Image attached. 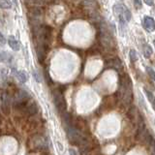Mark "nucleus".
<instances>
[{
  "instance_id": "obj_1",
  "label": "nucleus",
  "mask_w": 155,
  "mask_h": 155,
  "mask_svg": "<svg viewBox=\"0 0 155 155\" xmlns=\"http://www.w3.org/2000/svg\"><path fill=\"white\" fill-rule=\"evenodd\" d=\"M118 97L124 105H130L133 99L132 81L128 75L124 74L120 78V84L118 88Z\"/></svg>"
},
{
  "instance_id": "obj_2",
  "label": "nucleus",
  "mask_w": 155,
  "mask_h": 155,
  "mask_svg": "<svg viewBox=\"0 0 155 155\" xmlns=\"http://www.w3.org/2000/svg\"><path fill=\"white\" fill-rule=\"evenodd\" d=\"M53 100H54V105L59 113H63V111L66 110V100L60 90H55L53 92Z\"/></svg>"
},
{
  "instance_id": "obj_3",
  "label": "nucleus",
  "mask_w": 155,
  "mask_h": 155,
  "mask_svg": "<svg viewBox=\"0 0 155 155\" xmlns=\"http://www.w3.org/2000/svg\"><path fill=\"white\" fill-rule=\"evenodd\" d=\"M30 100V97H29V94L27 93L26 91L24 90H19L18 93L15 96V107L16 108H23L25 104L27 103V101Z\"/></svg>"
},
{
  "instance_id": "obj_4",
  "label": "nucleus",
  "mask_w": 155,
  "mask_h": 155,
  "mask_svg": "<svg viewBox=\"0 0 155 155\" xmlns=\"http://www.w3.org/2000/svg\"><path fill=\"white\" fill-rule=\"evenodd\" d=\"M100 41L102 45L107 48H111L114 47L113 37H111L110 32L107 29H104L103 27H101V31H100Z\"/></svg>"
},
{
  "instance_id": "obj_5",
  "label": "nucleus",
  "mask_w": 155,
  "mask_h": 155,
  "mask_svg": "<svg viewBox=\"0 0 155 155\" xmlns=\"http://www.w3.org/2000/svg\"><path fill=\"white\" fill-rule=\"evenodd\" d=\"M0 106H1V110L5 115L10 114V110H11V104H10V98L7 92H2L0 96Z\"/></svg>"
},
{
  "instance_id": "obj_6",
  "label": "nucleus",
  "mask_w": 155,
  "mask_h": 155,
  "mask_svg": "<svg viewBox=\"0 0 155 155\" xmlns=\"http://www.w3.org/2000/svg\"><path fill=\"white\" fill-rule=\"evenodd\" d=\"M128 116H129L130 120L136 125H139L142 121H143L142 115H140L139 113V110L136 108V107H132V108L129 110Z\"/></svg>"
},
{
  "instance_id": "obj_7",
  "label": "nucleus",
  "mask_w": 155,
  "mask_h": 155,
  "mask_svg": "<svg viewBox=\"0 0 155 155\" xmlns=\"http://www.w3.org/2000/svg\"><path fill=\"white\" fill-rule=\"evenodd\" d=\"M143 26L148 32H153L155 30V21L151 17H144L143 19Z\"/></svg>"
},
{
  "instance_id": "obj_8",
  "label": "nucleus",
  "mask_w": 155,
  "mask_h": 155,
  "mask_svg": "<svg viewBox=\"0 0 155 155\" xmlns=\"http://www.w3.org/2000/svg\"><path fill=\"white\" fill-rule=\"evenodd\" d=\"M23 109L25 110V111L28 114H35L38 110V106L36 104L35 101H32V100H29L27 101V103L25 104V106L23 107Z\"/></svg>"
},
{
  "instance_id": "obj_9",
  "label": "nucleus",
  "mask_w": 155,
  "mask_h": 155,
  "mask_svg": "<svg viewBox=\"0 0 155 155\" xmlns=\"http://www.w3.org/2000/svg\"><path fill=\"white\" fill-rule=\"evenodd\" d=\"M147 132V128H145V123L143 121H142L139 125H138V130H137V134H136V140H139V142H142V140L143 138V136Z\"/></svg>"
},
{
  "instance_id": "obj_10",
  "label": "nucleus",
  "mask_w": 155,
  "mask_h": 155,
  "mask_svg": "<svg viewBox=\"0 0 155 155\" xmlns=\"http://www.w3.org/2000/svg\"><path fill=\"white\" fill-rule=\"evenodd\" d=\"M8 44L10 48H12L13 51H19V48H21V45H19V43L16 40V38L14 36H10L9 39H8Z\"/></svg>"
},
{
  "instance_id": "obj_11",
  "label": "nucleus",
  "mask_w": 155,
  "mask_h": 155,
  "mask_svg": "<svg viewBox=\"0 0 155 155\" xmlns=\"http://www.w3.org/2000/svg\"><path fill=\"white\" fill-rule=\"evenodd\" d=\"M108 63L110 68H114V69L117 71H119L121 68H122V62H121L118 58H113V59L109 60Z\"/></svg>"
},
{
  "instance_id": "obj_12",
  "label": "nucleus",
  "mask_w": 155,
  "mask_h": 155,
  "mask_svg": "<svg viewBox=\"0 0 155 155\" xmlns=\"http://www.w3.org/2000/svg\"><path fill=\"white\" fill-rule=\"evenodd\" d=\"M16 77L19 81L22 82V84L27 81V80H28V74L25 71H18L16 73Z\"/></svg>"
},
{
  "instance_id": "obj_13",
  "label": "nucleus",
  "mask_w": 155,
  "mask_h": 155,
  "mask_svg": "<svg viewBox=\"0 0 155 155\" xmlns=\"http://www.w3.org/2000/svg\"><path fill=\"white\" fill-rule=\"evenodd\" d=\"M152 54V48L151 47H150L149 45H147V44H145V45L143 46V55L145 58H149L150 56H151Z\"/></svg>"
},
{
  "instance_id": "obj_14",
  "label": "nucleus",
  "mask_w": 155,
  "mask_h": 155,
  "mask_svg": "<svg viewBox=\"0 0 155 155\" xmlns=\"http://www.w3.org/2000/svg\"><path fill=\"white\" fill-rule=\"evenodd\" d=\"M11 59V55L7 53L6 51L0 52V62H8Z\"/></svg>"
},
{
  "instance_id": "obj_15",
  "label": "nucleus",
  "mask_w": 155,
  "mask_h": 155,
  "mask_svg": "<svg viewBox=\"0 0 155 155\" xmlns=\"http://www.w3.org/2000/svg\"><path fill=\"white\" fill-rule=\"evenodd\" d=\"M12 7L11 2H9L8 0H0V8L2 9H10Z\"/></svg>"
},
{
  "instance_id": "obj_16",
  "label": "nucleus",
  "mask_w": 155,
  "mask_h": 155,
  "mask_svg": "<svg viewBox=\"0 0 155 155\" xmlns=\"http://www.w3.org/2000/svg\"><path fill=\"white\" fill-rule=\"evenodd\" d=\"M129 57H130V60L132 62L137 61L138 60V54H137V52H136V51L131 50L129 51Z\"/></svg>"
},
{
  "instance_id": "obj_17",
  "label": "nucleus",
  "mask_w": 155,
  "mask_h": 155,
  "mask_svg": "<svg viewBox=\"0 0 155 155\" xmlns=\"http://www.w3.org/2000/svg\"><path fill=\"white\" fill-rule=\"evenodd\" d=\"M147 74L149 75V77L151 78L153 81H155V71L152 69V68L147 67Z\"/></svg>"
},
{
  "instance_id": "obj_18",
  "label": "nucleus",
  "mask_w": 155,
  "mask_h": 155,
  "mask_svg": "<svg viewBox=\"0 0 155 155\" xmlns=\"http://www.w3.org/2000/svg\"><path fill=\"white\" fill-rule=\"evenodd\" d=\"M144 92H145V94H147V98H148V100H149V102L151 103L152 102V100L155 98V97L153 96V94L151 93L150 91H148L147 89H144Z\"/></svg>"
},
{
  "instance_id": "obj_19",
  "label": "nucleus",
  "mask_w": 155,
  "mask_h": 155,
  "mask_svg": "<svg viewBox=\"0 0 155 155\" xmlns=\"http://www.w3.org/2000/svg\"><path fill=\"white\" fill-rule=\"evenodd\" d=\"M150 154L155 155V140H152V142L150 143Z\"/></svg>"
},
{
  "instance_id": "obj_20",
  "label": "nucleus",
  "mask_w": 155,
  "mask_h": 155,
  "mask_svg": "<svg viewBox=\"0 0 155 155\" xmlns=\"http://www.w3.org/2000/svg\"><path fill=\"white\" fill-rule=\"evenodd\" d=\"M7 76V70L5 68H0V79H5Z\"/></svg>"
},
{
  "instance_id": "obj_21",
  "label": "nucleus",
  "mask_w": 155,
  "mask_h": 155,
  "mask_svg": "<svg viewBox=\"0 0 155 155\" xmlns=\"http://www.w3.org/2000/svg\"><path fill=\"white\" fill-rule=\"evenodd\" d=\"M134 5H135V7H136V8L140 9V8H142V6H143L142 0H134Z\"/></svg>"
},
{
  "instance_id": "obj_22",
  "label": "nucleus",
  "mask_w": 155,
  "mask_h": 155,
  "mask_svg": "<svg viewBox=\"0 0 155 155\" xmlns=\"http://www.w3.org/2000/svg\"><path fill=\"white\" fill-rule=\"evenodd\" d=\"M5 44H6V39H5V36L3 35V34L0 32V45L4 46Z\"/></svg>"
},
{
  "instance_id": "obj_23",
  "label": "nucleus",
  "mask_w": 155,
  "mask_h": 155,
  "mask_svg": "<svg viewBox=\"0 0 155 155\" xmlns=\"http://www.w3.org/2000/svg\"><path fill=\"white\" fill-rule=\"evenodd\" d=\"M143 2L148 6H153L154 5V0H143Z\"/></svg>"
},
{
  "instance_id": "obj_24",
  "label": "nucleus",
  "mask_w": 155,
  "mask_h": 155,
  "mask_svg": "<svg viewBox=\"0 0 155 155\" xmlns=\"http://www.w3.org/2000/svg\"><path fill=\"white\" fill-rule=\"evenodd\" d=\"M151 105H152V108H153V110H155V98L152 100V102H151Z\"/></svg>"
},
{
  "instance_id": "obj_25",
  "label": "nucleus",
  "mask_w": 155,
  "mask_h": 155,
  "mask_svg": "<svg viewBox=\"0 0 155 155\" xmlns=\"http://www.w3.org/2000/svg\"><path fill=\"white\" fill-rule=\"evenodd\" d=\"M154 46H155V42H154Z\"/></svg>"
}]
</instances>
